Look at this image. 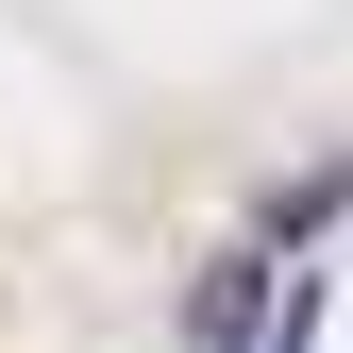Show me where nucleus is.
Wrapping results in <instances>:
<instances>
[{"label":"nucleus","instance_id":"f257e3e1","mask_svg":"<svg viewBox=\"0 0 353 353\" xmlns=\"http://www.w3.org/2000/svg\"><path fill=\"white\" fill-rule=\"evenodd\" d=\"M185 353H303V286L270 270V252L202 270V303H185Z\"/></svg>","mask_w":353,"mask_h":353}]
</instances>
